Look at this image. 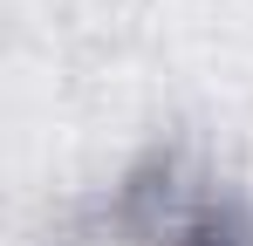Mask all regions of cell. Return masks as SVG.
<instances>
[{
	"mask_svg": "<svg viewBox=\"0 0 253 246\" xmlns=\"http://www.w3.org/2000/svg\"><path fill=\"white\" fill-rule=\"evenodd\" d=\"M178 246H253V219L240 205H206V212L178 233Z\"/></svg>",
	"mask_w": 253,
	"mask_h": 246,
	"instance_id": "6da1fadb",
	"label": "cell"
}]
</instances>
